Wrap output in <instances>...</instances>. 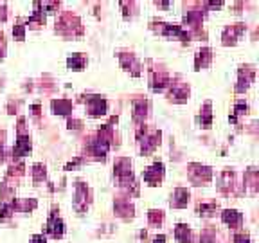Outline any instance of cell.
I'll use <instances>...</instances> for the list:
<instances>
[{"mask_svg":"<svg viewBox=\"0 0 259 243\" xmlns=\"http://www.w3.org/2000/svg\"><path fill=\"white\" fill-rule=\"evenodd\" d=\"M31 243H45V238H43V236H34V238L31 240Z\"/></svg>","mask_w":259,"mask_h":243,"instance_id":"cell-30","label":"cell"},{"mask_svg":"<svg viewBox=\"0 0 259 243\" xmlns=\"http://www.w3.org/2000/svg\"><path fill=\"white\" fill-rule=\"evenodd\" d=\"M234 242L236 243H250V238L249 236H245V234H238V236L234 238Z\"/></svg>","mask_w":259,"mask_h":243,"instance_id":"cell-25","label":"cell"},{"mask_svg":"<svg viewBox=\"0 0 259 243\" xmlns=\"http://www.w3.org/2000/svg\"><path fill=\"white\" fill-rule=\"evenodd\" d=\"M32 180H34L36 184H40V182L45 180V168H43L42 164H36V166L32 168Z\"/></svg>","mask_w":259,"mask_h":243,"instance_id":"cell-19","label":"cell"},{"mask_svg":"<svg viewBox=\"0 0 259 243\" xmlns=\"http://www.w3.org/2000/svg\"><path fill=\"white\" fill-rule=\"evenodd\" d=\"M5 16H7V9H5V5H2L0 7V22H4Z\"/></svg>","mask_w":259,"mask_h":243,"instance_id":"cell-28","label":"cell"},{"mask_svg":"<svg viewBox=\"0 0 259 243\" xmlns=\"http://www.w3.org/2000/svg\"><path fill=\"white\" fill-rule=\"evenodd\" d=\"M86 108H88V114L92 117L105 116L106 101L103 99L101 95H88V97H86Z\"/></svg>","mask_w":259,"mask_h":243,"instance_id":"cell-3","label":"cell"},{"mask_svg":"<svg viewBox=\"0 0 259 243\" xmlns=\"http://www.w3.org/2000/svg\"><path fill=\"white\" fill-rule=\"evenodd\" d=\"M47 229H49V233H51V236H53V238H61V236H63V233H65L63 222L59 220V216L56 214V211L51 214V220H49Z\"/></svg>","mask_w":259,"mask_h":243,"instance_id":"cell-9","label":"cell"},{"mask_svg":"<svg viewBox=\"0 0 259 243\" xmlns=\"http://www.w3.org/2000/svg\"><path fill=\"white\" fill-rule=\"evenodd\" d=\"M148 114V101L146 99H137L133 103V119L135 121H143Z\"/></svg>","mask_w":259,"mask_h":243,"instance_id":"cell-14","label":"cell"},{"mask_svg":"<svg viewBox=\"0 0 259 243\" xmlns=\"http://www.w3.org/2000/svg\"><path fill=\"white\" fill-rule=\"evenodd\" d=\"M148 218H149V223H151V225H160V223L164 222V213L162 211H149Z\"/></svg>","mask_w":259,"mask_h":243,"instance_id":"cell-21","label":"cell"},{"mask_svg":"<svg viewBox=\"0 0 259 243\" xmlns=\"http://www.w3.org/2000/svg\"><path fill=\"white\" fill-rule=\"evenodd\" d=\"M256 78V69L252 65H245L239 69V80H238V87H236V92H243L254 83Z\"/></svg>","mask_w":259,"mask_h":243,"instance_id":"cell-2","label":"cell"},{"mask_svg":"<svg viewBox=\"0 0 259 243\" xmlns=\"http://www.w3.org/2000/svg\"><path fill=\"white\" fill-rule=\"evenodd\" d=\"M69 126H70V128H74V130H80V128H81V121H72V119H70V121H69Z\"/></svg>","mask_w":259,"mask_h":243,"instance_id":"cell-27","label":"cell"},{"mask_svg":"<svg viewBox=\"0 0 259 243\" xmlns=\"http://www.w3.org/2000/svg\"><path fill=\"white\" fill-rule=\"evenodd\" d=\"M115 213L119 216H132L133 206L128 200H117L115 202Z\"/></svg>","mask_w":259,"mask_h":243,"instance_id":"cell-17","label":"cell"},{"mask_svg":"<svg viewBox=\"0 0 259 243\" xmlns=\"http://www.w3.org/2000/svg\"><path fill=\"white\" fill-rule=\"evenodd\" d=\"M174 238L178 243H191V231L187 225L184 223H178L176 227H174Z\"/></svg>","mask_w":259,"mask_h":243,"instance_id":"cell-15","label":"cell"},{"mask_svg":"<svg viewBox=\"0 0 259 243\" xmlns=\"http://www.w3.org/2000/svg\"><path fill=\"white\" fill-rule=\"evenodd\" d=\"M29 152H31V139H29V135L20 133L15 148H13V155L15 157H24V155H29Z\"/></svg>","mask_w":259,"mask_h":243,"instance_id":"cell-7","label":"cell"},{"mask_svg":"<svg viewBox=\"0 0 259 243\" xmlns=\"http://www.w3.org/2000/svg\"><path fill=\"white\" fill-rule=\"evenodd\" d=\"M86 202H88V187L85 184L78 182L76 185V200H74V207L78 211H85Z\"/></svg>","mask_w":259,"mask_h":243,"instance_id":"cell-6","label":"cell"},{"mask_svg":"<svg viewBox=\"0 0 259 243\" xmlns=\"http://www.w3.org/2000/svg\"><path fill=\"white\" fill-rule=\"evenodd\" d=\"M200 122L205 128L211 126V103H205V106H203V114L200 116Z\"/></svg>","mask_w":259,"mask_h":243,"instance_id":"cell-20","label":"cell"},{"mask_svg":"<svg viewBox=\"0 0 259 243\" xmlns=\"http://www.w3.org/2000/svg\"><path fill=\"white\" fill-rule=\"evenodd\" d=\"M4 160V150H2V146H0V162Z\"/></svg>","mask_w":259,"mask_h":243,"instance_id":"cell-31","label":"cell"},{"mask_svg":"<svg viewBox=\"0 0 259 243\" xmlns=\"http://www.w3.org/2000/svg\"><path fill=\"white\" fill-rule=\"evenodd\" d=\"M223 222L230 225V227H239L241 222H243V216H241V213L239 211H234V209H227V211H223L222 214Z\"/></svg>","mask_w":259,"mask_h":243,"instance_id":"cell-10","label":"cell"},{"mask_svg":"<svg viewBox=\"0 0 259 243\" xmlns=\"http://www.w3.org/2000/svg\"><path fill=\"white\" fill-rule=\"evenodd\" d=\"M212 54H211V49H201V51H198V54H196V69H201V67H207L209 65V61H211Z\"/></svg>","mask_w":259,"mask_h":243,"instance_id":"cell-16","label":"cell"},{"mask_svg":"<svg viewBox=\"0 0 259 243\" xmlns=\"http://www.w3.org/2000/svg\"><path fill=\"white\" fill-rule=\"evenodd\" d=\"M4 53H5V42H4V34L0 32V58L4 56Z\"/></svg>","mask_w":259,"mask_h":243,"instance_id":"cell-26","label":"cell"},{"mask_svg":"<svg viewBox=\"0 0 259 243\" xmlns=\"http://www.w3.org/2000/svg\"><path fill=\"white\" fill-rule=\"evenodd\" d=\"M153 243H166V236H164V234H160V236H155Z\"/></svg>","mask_w":259,"mask_h":243,"instance_id":"cell-29","label":"cell"},{"mask_svg":"<svg viewBox=\"0 0 259 243\" xmlns=\"http://www.w3.org/2000/svg\"><path fill=\"white\" fill-rule=\"evenodd\" d=\"M53 110L54 114H59V116H69L70 112H72V103L69 99H54Z\"/></svg>","mask_w":259,"mask_h":243,"instance_id":"cell-13","label":"cell"},{"mask_svg":"<svg viewBox=\"0 0 259 243\" xmlns=\"http://www.w3.org/2000/svg\"><path fill=\"white\" fill-rule=\"evenodd\" d=\"M189 202V191L184 189V187H178L174 189L173 198H171V206L173 207H185Z\"/></svg>","mask_w":259,"mask_h":243,"instance_id":"cell-11","label":"cell"},{"mask_svg":"<svg viewBox=\"0 0 259 243\" xmlns=\"http://www.w3.org/2000/svg\"><path fill=\"white\" fill-rule=\"evenodd\" d=\"M67 65H69V69H72V70H81L85 67V56H83V54H74L72 58H69Z\"/></svg>","mask_w":259,"mask_h":243,"instance_id":"cell-18","label":"cell"},{"mask_svg":"<svg viewBox=\"0 0 259 243\" xmlns=\"http://www.w3.org/2000/svg\"><path fill=\"white\" fill-rule=\"evenodd\" d=\"M162 179H164V164L155 162L151 168H148L144 171V180L149 185H157Z\"/></svg>","mask_w":259,"mask_h":243,"instance_id":"cell-4","label":"cell"},{"mask_svg":"<svg viewBox=\"0 0 259 243\" xmlns=\"http://www.w3.org/2000/svg\"><path fill=\"white\" fill-rule=\"evenodd\" d=\"M198 213L203 214V216H211L216 213V204H200L198 206Z\"/></svg>","mask_w":259,"mask_h":243,"instance_id":"cell-22","label":"cell"},{"mask_svg":"<svg viewBox=\"0 0 259 243\" xmlns=\"http://www.w3.org/2000/svg\"><path fill=\"white\" fill-rule=\"evenodd\" d=\"M170 95H171V99L176 101V103H184V101H187V97H189V87L184 83H173Z\"/></svg>","mask_w":259,"mask_h":243,"instance_id":"cell-8","label":"cell"},{"mask_svg":"<svg viewBox=\"0 0 259 243\" xmlns=\"http://www.w3.org/2000/svg\"><path fill=\"white\" fill-rule=\"evenodd\" d=\"M212 177L211 168L207 166H201V164H191L189 166V179L196 184H201V182H209Z\"/></svg>","mask_w":259,"mask_h":243,"instance_id":"cell-1","label":"cell"},{"mask_svg":"<svg viewBox=\"0 0 259 243\" xmlns=\"http://www.w3.org/2000/svg\"><path fill=\"white\" fill-rule=\"evenodd\" d=\"M13 36H15L16 40H24V38H26V26L16 24V26L13 27Z\"/></svg>","mask_w":259,"mask_h":243,"instance_id":"cell-23","label":"cell"},{"mask_svg":"<svg viewBox=\"0 0 259 243\" xmlns=\"http://www.w3.org/2000/svg\"><path fill=\"white\" fill-rule=\"evenodd\" d=\"M245 31V26L243 24H234V26L227 27L222 34V40H223V45H234L238 42V38L241 36V32Z\"/></svg>","mask_w":259,"mask_h":243,"instance_id":"cell-5","label":"cell"},{"mask_svg":"<svg viewBox=\"0 0 259 243\" xmlns=\"http://www.w3.org/2000/svg\"><path fill=\"white\" fill-rule=\"evenodd\" d=\"M247 110H249V106H247L245 101H238V103H236V110H234L236 112V116H243V114H247ZM234 117H232V122H234Z\"/></svg>","mask_w":259,"mask_h":243,"instance_id":"cell-24","label":"cell"},{"mask_svg":"<svg viewBox=\"0 0 259 243\" xmlns=\"http://www.w3.org/2000/svg\"><path fill=\"white\" fill-rule=\"evenodd\" d=\"M121 63H122V67H124V69L132 70L135 76L141 74V65L137 63V60H135V56H133V54H124V53H122L121 54Z\"/></svg>","mask_w":259,"mask_h":243,"instance_id":"cell-12","label":"cell"}]
</instances>
